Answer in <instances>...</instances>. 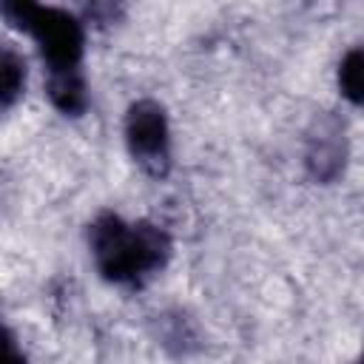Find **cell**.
<instances>
[{
    "label": "cell",
    "mask_w": 364,
    "mask_h": 364,
    "mask_svg": "<svg viewBox=\"0 0 364 364\" xmlns=\"http://www.w3.org/2000/svg\"><path fill=\"white\" fill-rule=\"evenodd\" d=\"M91 250L97 267L114 282H139L168 259V236L148 225H125L119 216H102L91 228Z\"/></svg>",
    "instance_id": "obj_1"
},
{
    "label": "cell",
    "mask_w": 364,
    "mask_h": 364,
    "mask_svg": "<svg viewBox=\"0 0 364 364\" xmlns=\"http://www.w3.org/2000/svg\"><path fill=\"white\" fill-rule=\"evenodd\" d=\"M3 11L26 31L34 34L51 74H74L80 71L82 57V28L80 23L60 11V9H43L31 3H6Z\"/></svg>",
    "instance_id": "obj_2"
},
{
    "label": "cell",
    "mask_w": 364,
    "mask_h": 364,
    "mask_svg": "<svg viewBox=\"0 0 364 364\" xmlns=\"http://www.w3.org/2000/svg\"><path fill=\"white\" fill-rule=\"evenodd\" d=\"M128 148L142 168L151 173H165L168 168V122L165 111L154 100H139L131 105L125 119Z\"/></svg>",
    "instance_id": "obj_3"
},
{
    "label": "cell",
    "mask_w": 364,
    "mask_h": 364,
    "mask_svg": "<svg viewBox=\"0 0 364 364\" xmlns=\"http://www.w3.org/2000/svg\"><path fill=\"white\" fill-rule=\"evenodd\" d=\"M307 171L316 179H333L341 165H344V134L341 125L330 117L318 119L316 131L307 136V151H304Z\"/></svg>",
    "instance_id": "obj_4"
},
{
    "label": "cell",
    "mask_w": 364,
    "mask_h": 364,
    "mask_svg": "<svg viewBox=\"0 0 364 364\" xmlns=\"http://www.w3.org/2000/svg\"><path fill=\"white\" fill-rule=\"evenodd\" d=\"M48 97L65 114L82 111L85 108V85H82L80 71H74V74H51L48 77Z\"/></svg>",
    "instance_id": "obj_5"
},
{
    "label": "cell",
    "mask_w": 364,
    "mask_h": 364,
    "mask_svg": "<svg viewBox=\"0 0 364 364\" xmlns=\"http://www.w3.org/2000/svg\"><path fill=\"white\" fill-rule=\"evenodd\" d=\"M338 82L347 100L364 105V48H355L344 57L341 71H338Z\"/></svg>",
    "instance_id": "obj_6"
},
{
    "label": "cell",
    "mask_w": 364,
    "mask_h": 364,
    "mask_svg": "<svg viewBox=\"0 0 364 364\" xmlns=\"http://www.w3.org/2000/svg\"><path fill=\"white\" fill-rule=\"evenodd\" d=\"M0 74H3V105H11V100L20 94L23 88V60L11 51V48H3V60H0Z\"/></svg>",
    "instance_id": "obj_7"
},
{
    "label": "cell",
    "mask_w": 364,
    "mask_h": 364,
    "mask_svg": "<svg viewBox=\"0 0 364 364\" xmlns=\"http://www.w3.org/2000/svg\"><path fill=\"white\" fill-rule=\"evenodd\" d=\"M6 364H26V361H23V355L17 353V347H14L11 336L6 338Z\"/></svg>",
    "instance_id": "obj_8"
},
{
    "label": "cell",
    "mask_w": 364,
    "mask_h": 364,
    "mask_svg": "<svg viewBox=\"0 0 364 364\" xmlns=\"http://www.w3.org/2000/svg\"><path fill=\"white\" fill-rule=\"evenodd\" d=\"M361 364H364V361H361Z\"/></svg>",
    "instance_id": "obj_9"
}]
</instances>
